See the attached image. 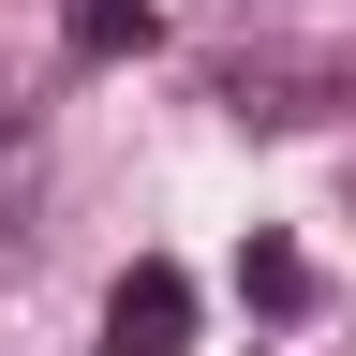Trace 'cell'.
Returning <instances> with one entry per match:
<instances>
[{"label": "cell", "instance_id": "3", "mask_svg": "<svg viewBox=\"0 0 356 356\" xmlns=\"http://www.w3.org/2000/svg\"><path fill=\"white\" fill-rule=\"evenodd\" d=\"M60 44L89 74H104V60H149V44H163V0H60Z\"/></svg>", "mask_w": 356, "mask_h": 356}, {"label": "cell", "instance_id": "5", "mask_svg": "<svg viewBox=\"0 0 356 356\" xmlns=\"http://www.w3.org/2000/svg\"><path fill=\"white\" fill-rule=\"evenodd\" d=\"M30 193H44V134H30V104L0 89V238L30 222Z\"/></svg>", "mask_w": 356, "mask_h": 356}, {"label": "cell", "instance_id": "1", "mask_svg": "<svg viewBox=\"0 0 356 356\" xmlns=\"http://www.w3.org/2000/svg\"><path fill=\"white\" fill-rule=\"evenodd\" d=\"M222 104L238 119H327V104H356V0H238Z\"/></svg>", "mask_w": 356, "mask_h": 356}, {"label": "cell", "instance_id": "2", "mask_svg": "<svg viewBox=\"0 0 356 356\" xmlns=\"http://www.w3.org/2000/svg\"><path fill=\"white\" fill-rule=\"evenodd\" d=\"M104 356H193V282H178L163 252L119 267V297H104Z\"/></svg>", "mask_w": 356, "mask_h": 356}, {"label": "cell", "instance_id": "4", "mask_svg": "<svg viewBox=\"0 0 356 356\" xmlns=\"http://www.w3.org/2000/svg\"><path fill=\"white\" fill-rule=\"evenodd\" d=\"M238 297L267 312V327H297V312H312V252H297V238H252V252H238Z\"/></svg>", "mask_w": 356, "mask_h": 356}]
</instances>
